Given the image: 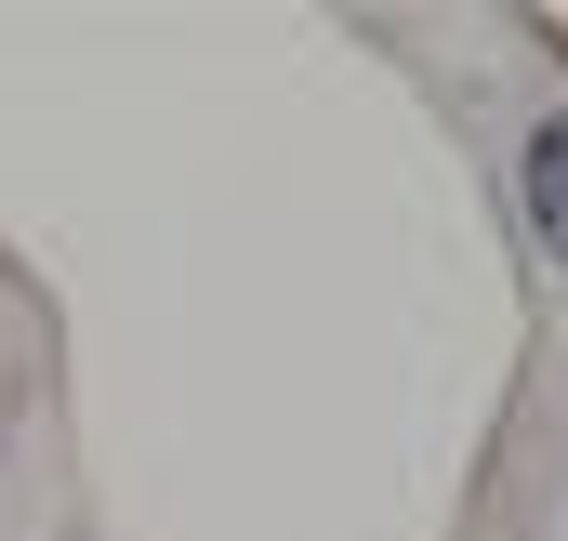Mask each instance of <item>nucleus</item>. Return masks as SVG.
Listing matches in <instances>:
<instances>
[{
	"instance_id": "1",
	"label": "nucleus",
	"mask_w": 568,
	"mask_h": 541,
	"mask_svg": "<svg viewBox=\"0 0 568 541\" xmlns=\"http://www.w3.org/2000/svg\"><path fill=\"white\" fill-rule=\"evenodd\" d=\"M516 198H529V238L568 265V106H556L529 145H516Z\"/></svg>"
}]
</instances>
